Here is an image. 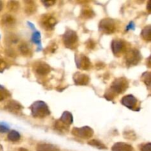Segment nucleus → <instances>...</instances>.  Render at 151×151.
Masks as SVG:
<instances>
[{
  "label": "nucleus",
  "instance_id": "7c9ffc66",
  "mask_svg": "<svg viewBox=\"0 0 151 151\" xmlns=\"http://www.w3.org/2000/svg\"><path fill=\"white\" fill-rule=\"evenodd\" d=\"M44 3V5H46L47 7H50V6H52V4H55L54 1H42Z\"/></svg>",
  "mask_w": 151,
  "mask_h": 151
},
{
  "label": "nucleus",
  "instance_id": "c756f323",
  "mask_svg": "<svg viewBox=\"0 0 151 151\" xmlns=\"http://www.w3.org/2000/svg\"><path fill=\"white\" fill-rule=\"evenodd\" d=\"M150 143H147V144H146L145 145L142 147V151H150Z\"/></svg>",
  "mask_w": 151,
  "mask_h": 151
},
{
  "label": "nucleus",
  "instance_id": "f3484780",
  "mask_svg": "<svg viewBox=\"0 0 151 151\" xmlns=\"http://www.w3.org/2000/svg\"><path fill=\"white\" fill-rule=\"evenodd\" d=\"M150 25H147L143 29L142 32V36L143 39L147 41H150Z\"/></svg>",
  "mask_w": 151,
  "mask_h": 151
},
{
  "label": "nucleus",
  "instance_id": "bb28decb",
  "mask_svg": "<svg viewBox=\"0 0 151 151\" xmlns=\"http://www.w3.org/2000/svg\"><path fill=\"white\" fill-rule=\"evenodd\" d=\"M143 80H144V82L146 85H147V86H150V72H146L142 76Z\"/></svg>",
  "mask_w": 151,
  "mask_h": 151
},
{
  "label": "nucleus",
  "instance_id": "2f4dec72",
  "mask_svg": "<svg viewBox=\"0 0 151 151\" xmlns=\"http://www.w3.org/2000/svg\"><path fill=\"white\" fill-rule=\"evenodd\" d=\"M126 29H127V30H129L130 29H134V23H133V22H131V23L129 24V25L127 27Z\"/></svg>",
  "mask_w": 151,
  "mask_h": 151
},
{
  "label": "nucleus",
  "instance_id": "393cba45",
  "mask_svg": "<svg viewBox=\"0 0 151 151\" xmlns=\"http://www.w3.org/2000/svg\"><path fill=\"white\" fill-rule=\"evenodd\" d=\"M32 40L34 43L37 44L38 45H41V35H40V32L35 31L32 36Z\"/></svg>",
  "mask_w": 151,
  "mask_h": 151
},
{
  "label": "nucleus",
  "instance_id": "a211bd4d",
  "mask_svg": "<svg viewBox=\"0 0 151 151\" xmlns=\"http://www.w3.org/2000/svg\"><path fill=\"white\" fill-rule=\"evenodd\" d=\"M2 22L4 23V25L6 26H12L15 24V19L10 15H6L3 17L2 19Z\"/></svg>",
  "mask_w": 151,
  "mask_h": 151
},
{
  "label": "nucleus",
  "instance_id": "a878e982",
  "mask_svg": "<svg viewBox=\"0 0 151 151\" xmlns=\"http://www.w3.org/2000/svg\"><path fill=\"white\" fill-rule=\"evenodd\" d=\"M93 14H94V13H93L92 10L88 8L84 9L82 11L83 16L85 18H91V16H93Z\"/></svg>",
  "mask_w": 151,
  "mask_h": 151
},
{
  "label": "nucleus",
  "instance_id": "6ab92c4d",
  "mask_svg": "<svg viewBox=\"0 0 151 151\" xmlns=\"http://www.w3.org/2000/svg\"><path fill=\"white\" fill-rule=\"evenodd\" d=\"M20 134L16 131H11L8 134V139L11 142H17L20 139Z\"/></svg>",
  "mask_w": 151,
  "mask_h": 151
},
{
  "label": "nucleus",
  "instance_id": "6e6552de",
  "mask_svg": "<svg viewBox=\"0 0 151 151\" xmlns=\"http://www.w3.org/2000/svg\"><path fill=\"white\" fill-rule=\"evenodd\" d=\"M75 62H76L77 66L78 69H88L91 66V62H90L89 59L85 56L84 55H77L75 56Z\"/></svg>",
  "mask_w": 151,
  "mask_h": 151
},
{
  "label": "nucleus",
  "instance_id": "4468645a",
  "mask_svg": "<svg viewBox=\"0 0 151 151\" xmlns=\"http://www.w3.org/2000/svg\"><path fill=\"white\" fill-rule=\"evenodd\" d=\"M6 109L11 111L12 113H18L22 109V106L18 102L12 100V101L8 102V103L6 105Z\"/></svg>",
  "mask_w": 151,
  "mask_h": 151
},
{
  "label": "nucleus",
  "instance_id": "1a4fd4ad",
  "mask_svg": "<svg viewBox=\"0 0 151 151\" xmlns=\"http://www.w3.org/2000/svg\"><path fill=\"white\" fill-rule=\"evenodd\" d=\"M111 48L114 54L119 55L126 50V44L122 40H114L111 44Z\"/></svg>",
  "mask_w": 151,
  "mask_h": 151
},
{
  "label": "nucleus",
  "instance_id": "20e7f679",
  "mask_svg": "<svg viewBox=\"0 0 151 151\" xmlns=\"http://www.w3.org/2000/svg\"><path fill=\"white\" fill-rule=\"evenodd\" d=\"M99 29L106 34L112 33L116 29V24L114 21L111 19H105L100 22Z\"/></svg>",
  "mask_w": 151,
  "mask_h": 151
},
{
  "label": "nucleus",
  "instance_id": "9b49d317",
  "mask_svg": "<svg viewBox=\"0 0 151 151\" xmlns=\"http://www.w3.org/2000/svg\"><path fill=\"white\" fill-rule=\"evenodd\" d=\"M35 71L38 75H46L50 72V67L48 64L44 62H38L35 64Z\"/></svg>",
  "mask_w": 151,
  "mask_h": 151
},
{
  "label": "nucleus",
  "instance_id": "0eeeda50",
  "mask_svg": "<svg viewBox=\"0 0 151 151\" xmlns=\"http://www.w3.org/2000/svg\"><path fill=\"white\" fill-rule=\"evenodd\" d=\"M41 23L45 29H47V30H51L55 26L57 21H56L55 18L52 15L46 14L41 17Z\"/></svg>",
  "mask_w": 151,
  "mask_h": 151
},
{
  "label": "nucleus",
  "instance_id": "b1692460",
  "mask_svg": "<svg viewBox=\"0 0 151 151\" xmlns=\"http://www.w3.org/2000/svg\"><path fill=\"white\" fill-rule=\"evenodd\" d=\"M19 50H20V52L24 55H27L29 53H30V50H29V47L25 43L21 44L20 47H19Z\"/></svg>",
  "mask_w": 151,
  "mask_h": 151
},
{
  "label": "nucleus",
  "instance_id": "473e14b6",
  "mask_svg": "<svg viewBox=\"0 0 151 151\" xmlns=\"http://www.w3.org/2000/svg\"><path fill=\"white\" fill-rule=\"evenodd\" d=\"M2 7H3V4H2V1H0V11L1 10V9H2Z\"/></svg>",
  "mask_w": 151,
  "mask_h": 151
},
{
  "label": "nucleus",
  "instance_id": "7ed1b4c3",
  "mask_svg": "<svg viewBox=\"0 0 151 151\" xmlns=\"http://www.w3.org/2000/svg\"><path fill=\"white\" fill-rule=\"evenodd\" d=\"M63 42L65 46L68 48L74 49L78 44V35L75 31L67 29L63 35Z\"/></svg>",
  "mask_w": 151,
  "mask_h": 151
},
{
  "label": "nucleus",
  "instance_id": "cd10ccee",
  "mask_svg": "<svg viewBox=\"0 0 151 151\" xmlns=\"http://www.w3.org/2000/svg\"><path fill=\"white\" fill-rule=\"evenodd\" d=\"M9 131V128L7 125L4 123H0V133H7Z\"/></svg>",
  "mask_w": 151,
  "mask_h": 151
},
{
  "label": "nucleus",
  "instance_id": "c85d7f7f",
  "mask_svg": "<svg viewBox=\"0 0 151 151\" xmlns=\"http://www.w3.org/2000/svg\"><path fill=\"white\" fill-rule=\"evenodd\" d=\"M6 68H7V63L0 58V72H3Z\"/></svg>",
  "mask_w": 151,
  "mask_h": 151
},
{
  "label": "nucleus",
  "instance_id": "412c9836",
  "mask_svg": "<svg viewBox=\"0 0 151 151\" xmlns=\"http://www.w3.org/2000/svg\"><path fill=\"white\" fill-rule=\"evenodd\" d=\"M88 145L91 146H94L96 147L97 148L99 149H106V147L100 141H97V140H91V141L88 142Z\"/></svg>",
  "mask_w": 151,
  "mask_h": 151
},
{
  "label": "nucleus",
  "instance_id": "f8f14e48",
  "mask_svg": "<svg viewBox=\"0 0 151 151\" xmlns=\"http://www.w3.org/2000/svg\"><path fill=\"white\" fill-rule=\"evenodd\" d=\"M74 81L77 85H87L89 82V78L85 74L77 72L74 75Z\"/></svg>",
  "mask_w": 151,
  "mask_h": 151
},
{
  "label": "nucleus",
  "instance_id": "4be33fe9",
  "mask_svg": "<svg viewBox=\"0 0 151 151\" xmlns=\"http://www.w3.org/2000/svg\"><path fill=\"white\" fill-rule=\"evenodd\" d=\"M9 95H10V94H9L8 91H7L4 87L0 86V101L4 100V99L7 98Z\"/></svg>",
  "mask_w": 151,
  "mask_h": 151
},
{
  "label": "nucleus",
  "instance_id": "dca6fc26",
  "mask_svg": "<svg viewBox=\"0 0 151 151\" xmlns=\"http://www.w3.org/2000/svg\"><path fill=\"white\" fill-rule=\"evenodd\" d=\"M37 151H60V150L53 145L40 144L37 147Z\"/></svg>",
  "mask_w": 151,
  "mask_h": 151
},
{
  "label": "nucleus",
  "instance_id": "39448f33",
  "mask_svg": "<svg viewBox=\"0 0 151 151\" xmlns=\"http://www.w3.org/2000/svg\"><path fill=\"white\" fill-rule=\"evenodd\" d=\"M125 60H126L127 64L129 66H135L141 60V55L139 50L134 49L131 50L126 53L125 56Z\"/></svg>",
  "mask_w": 151,
  "mask_h": 151
},
{
  "label": "nucleus",
  "instance_id": "f257e3e1",
  "mask_svg": "<svg viewBox=\"0 0 151 151\" xmlns=\"http://www.w3.org/2000/svg\"><path fill=\"white\" fill-rule=\"evenodd\" d=\"M128 87V82L125 78H119L115 80L112 83L110 88V92H106V96L109 95L108 98L109 100H111L114 97V94H121L123 93Z\"/></svg>",
  "mask_w": 151,
  "mask_h": 151
},
{
  "label": "nucleus",
  "instance_id": "aec40b11",
  "mask_svg": "<svg viewBox=\"0 0 151 151\" xmlns=\"http://www.w3.org/2000/svg\"><path fill=\"white\" fill-rule=\"evenodd\" d=\"M27 4L26 5V13L28 14L34 13L35 10V5L33 1H26Z\"/></svg>",
  "mask_w": 151,
  "mask_h": 151
},
{
  "label": "nucleus",
  "instance_id": "9d476101",
  "mask_svg": "<svg viewBox=\"0 0 151 151\" xmlns=\"http://www.w3.org/2000/svg\"><path fill=\"white\" fill-rule=\"evenodd\" d=\"M121 103L123 106H126L128 109H134L135 107H137V100L136 99L135 97H134L131 94H129V95L125 96V97H122Z\"/></svg>",
  "mask_w": 151,
  "mask_h": 151
},
{
  "label": "nucleus",
  "instance_id": "5701e85b",
  "mask_svg": "<svg viewBox=\"0 0 151 151\" xmlns=\"http://www.w3.org/2000/svg\"><path fill=\"white\" fill-rule=\"evenodd\" d=\"M19 4L18 1H9L8 4H7V7L11 11H16L18 10V8H19Z\"/></svg>",
  "mask_w": 151,
  "mask_h": 151
},
{
  "label": "nucleus",
  "instance_id": "2eb2a0df",
  "mask_svg": "<svg viewBox=\"0 0 151 151\" xmlns=\"http://www.w3.org/2000/svg\"><path fill=\"white\" fill-rule=\"evenodd\" d=\"M60 122H63V124H65L67 126H69L73 122V116H72V114L69 111H65L64 113L62 114L61 117L59 119Z\"/></svg>",
  "mask_w": 151,
  "mask_h": 151
},
{
  "label": "nucleus",
  "instance_id": "423d86ee",
  "mask_svg": "<svg viewBox=\"0 0 151 151\" xmlns=\"http://www.w3.org/2000/svg\"><path fill=\"white\" fill-rule=\"evenodd\" d=\"M94 131L89 127H82V128H75L72 130V134L75 137L82 139H89L92 137Z\"/></svg>",
  "mask_w": 151,
  "mask_h": 151
},
{
  "label": "nucleus",
  "instance_id": "f03ea898",
  "mask_svg": "<svg viewBox=\"0 0 151 151\" xmlns=\"http://www.w3.org/2000/svg\"><path fill=\"white\" fill-rule=\"evenodd\" d=\"M32 115L35 118H44L50 114L48 106L42 101H36L31 106Z\"/></svg>",
  "mask_w": 151,
  "mask_h": 151
},
{
  "label": "nucleus",
  "instance_id": "ddd939ff",
  "mask_svg": "<svg viewBox=\"0 0 151 151\" xmlns=\"http://www.w3.org/2000/svg\"><path fill=\"white\" fill-rule=\"evenodd\" d=\"M112 151H134V148L132 146L126 143L118 142L113 146Z\"/></svg>",
  "mask_w": 151,
  "mask_h": 151
}]
</instances>
